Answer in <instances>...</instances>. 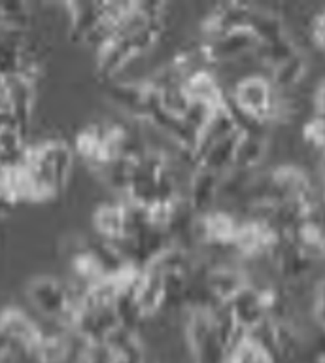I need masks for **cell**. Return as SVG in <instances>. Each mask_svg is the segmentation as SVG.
Here are the masks:
<instances>
[{"instance_id": "6da1fadb", "label": "cell", "mask_w": 325, "mask_h": 363, "mask_svg": "<svg viewBox=\"0 0 325 363\" xmlns=\"http://www.w3.org/2000/svg\"><path fill=\"white\" fill-rule=\"evenodd\" d=\"M27 297L40 316L61 322L70 328V314H72L70 286L52 277H38L29 284Z\"/></svg>"}, {"instance_id": "7a4b0ae2", "label": "cell", "mask_w": 325, "mask_h": 363, "mask_svg": "<svg viewBox=\"0 0 325 363\" xmlns=\"http://www.w3.org/2000/svg\"><path fill=\"white\" fill-rule=\"evenodd\" d=\"M239 106L251 112L263 121H274L276 118V104H278V89H274L270 79L261 74H250L240 78L234 84L233 91L227 93Z\"/></svg>"}, {"instance_id": "3957f363", "label": "cell", "mask_w": 325, "mask_h": 363, "mask_svg": "<svg viewBox=\"0 0 325 363\" xmlns=\"http://www.w3.org/2000/svg\"><path fill=\"white\" fill-rule=\"evenodd\" d=\"M257 38L250 30H233V33L219 34L216 38H208L203 42V51L208 65L239 61L246 53H253L257 48Z\"/></svg>"}, {"instance_id": "277c9868", "label": "cell", "mask_w": 325, "mask_h": 363, "mask_svg": "<svg viewBox=\"0 0 325 363\" xmlns=\"http://www.w3.org/2000/svg\"><path fill=\"white\" fill-rule=\"evenodd\" d=\"M0 335L6 339L8 345L40 348V325L19 308H6L0 312Z\"/></svg>"}, {"instance_id": "5b68a950", "label": "cell", "mask_w": 325, "mask_h": 363, "mask_svg": "<svg viewBox=\"0 0 325 363\" xmlns=\"http://www.w3.org/2000/svg\"><path fill=\"white\" fill-rule=\"evenodd\" d=\"M206 284L217 303H229L250 284V278L239 267L217 265L208 269Z\"/></svg>"}, {"instance_id": "8992f818", "label": "cell", "mask_w": 325, "mask_h": 363, "mask_svg": "<svg viewBox=\"0 0 325 363\" xmlns=\"http://www.w3.org/2000/svg\"><path fill=\"white\" fill-rule=\"evenodd\" d=\"M219 176L222 174H216L203 167H199L191 176L186 199L199 216H205L214 210V204L217 203V191H219Z\"/></svg>"}, {"instance_id": "52a82bcc", "label": "cell", "mask_w": 325, "mask_h": 363, "mask_svg": "<svg viewBox=\"0 0 325 363\" xmlns=\"http://www.w3.org/2000/svg\"><path fill=\"white\" fill-rule=\"evenodd\" d=\"M135 295H137L138 306L142 308L144 316L152 318L163 311L165 303V274L146 269L140 272V277L135 286Z\"/></svg>"}, {"instance_id": "ba28073f", "label": "cell", "mask_w": 325, "mask_h": 363, "mask_svg": "<svg viewBox=\"0 0 325 363\" xmlns=\"http://www.w3.org/2000/svg\"><path fill=\"white\" fill-rule=\"evenodd\" d=\"M183 87H186V93L191 102H197V104L219 108L225 102V91L210 70H200V72L188 76L183 82Z\"/></svg>"}, {"instance_id": "9c48e42d", "label": "cell", "mask_w": 325, "mask_h": 363, "mask_svg": "<svg viewBox=\"0 0 325 363\" xmlns=\"http://www.w3.org/2000/svg\"><path fill=\"white\" fill-rule=\"evenodd\" d=\"M227 305L231 306V311H233L234 318H236V323H239L240 328H244L246 331L253 328L261 320H265V318H268L265 314V308H263L259 289L251 282L239 295H234Z\"/></svg>"}, {"instance_id": "30bf717a", "label": "cell", "mask_w": 325, "mask_h": 363, "mask_svg": "<svg viewBox=\"0 0 325 363\" xmlns=\"http://www.w3.org/2000/svg\"><path fill=\"white\" fill-rule=\"evenodd\" d=\"M234 133H239L236 127L233 123V118H231V113L227 112V108L225 104L216 110H212L210 118L205 123V127L200 129L199 133V142H197V157H200L203 153L208 150L210 146H214L216 142L223 140V138H227V136L234 135Z\"/></svg>"}, {"instance_id": "8fae6325", "label": "cell", "mask_w": 325, "mask_h": 363, "mask_svg": "<svg viewBox=\"0 0 325 363\" xmlns=\"http://www.w3.org/2000/svg\"><path fill=\"white\" fill-rule=\"evenodd\" d=\"M36 150L40 152V155L46 159L50 167H52L55 180H57L59 189L64 187L67 180H69L70 170H72V147L63 140H44L35 144Z\"/></svg>"}, {"instance_id": "7c38bea8", "label": "cell", "mask_w": 325, "mask_h": 363, "mask_svg": "<svg viewBox=\"0 0 325 363\" xmlns=\"http://www.w3.org/2000/svg\"><path fill=\"white\" fill-rule=\"evenodd\" d=\"M72 36L84 40L104 17V2H72L69 4Z\"/></svg>"}, {"instance_id": "4fadbf2b", "label": "cell", "mask_w": 325, "mask_h": 363, "mask_svg": "<svg viewBox=\"0 0 325 363\" xmlns=\"http://www.w3.org/2000/svg\"><path fill=\"white\" fill-rule=\"evenodd\" d=\"M240 133L223 138V140L216 142L214 146H210L203 155L199 157V163L203 169L212 170L216 174H223L227 172L234 163V152H236V142H239Z\"/></svg>"}, {"instance_id": "5bb4252c", "label": "cell", "mask_w": 325, "mask_h": 363, "mask_svg": "<svg viewBox=\"0 0 325 363\" xmlns=\"http://www.w3.org/2000/svg\"><path fill=\"white\" fill-rule=\"evenodd\" d=\"M93 223L98 237L106 240H118L123 237V203L118 201L101 204L93 214Z\"/></svg>"}, {"instance_id": "9a60e30c", "label": "cell", "mask_w": 325, "mask_h": 363, "mask_svg": "<svg viewBox=\"0 0 325 363\" xmlns=\"http://www.w3.org/2000/svg\"><path fill=\"white\" fill-rule=\"evenodd\" d=\"M248 30L257 38V42H270L274 38L284 36V21L278 13L274 11L263 10V8H256L251 6L250 23H248Z\"/></svg>"}, {"instance_id": "2e32d148", "label": "cell", "mask_w": 325, "mask_h": 363, "mask_svg": "<svg viewBox=\"0 0 325 363\" xmlns=\"http://www.w3.org/2000/svg\"><path fill=\"white\" fill-rule=\"evenodd\" d=\"M265 150H267V136L240 135L239 142H236L233 167L253 170L265 155Z\"/></svg>"}, {"instance_id": "e0dca14e", "label": "cell", "mask_w": 325, "mask_h": 363, "mask_svg": "<svg viewBox=\"0 0 325 363\" xmlns=\"http://www.w3.org/2000/svg\"><path fill=\"white\" fill-rule=\"evenodd\" d=\"M297 48L293 44V40L284 34V36H280V38H274L270 42H261V44H257V48L253 50V55L257 57V61L265 62L273 70L274 67H278L280 62L287 61L290 57H293L297 53Z\"/></svg>"}, {"instance_id": "ac0fdd59", "label": "cell", "mask_w": 325, "mask_h": 363, "mask_svg": "<svg viewBox=\"0 0 325 363\" xmlns=\"http://www.w3.org/2000/svg\"><path fill=\"white\" fill-rule=\"evenodd\" d=\"M307 70V61L302 53L297 51L295 55L290 57L287 61L280 62L278 67L273 68V76H270V84L274 89H287L291 85H295L302 78V74Z\"/></svg>"}, {"instance_id": "d6986e66", "label": "cell", "mask_w": 325, "mask_h": 363, "mask_svg": "<svg viewBox=\"0 0 325 363\" xmlns=\"http://www.w3.org/2000/svg\"><path fill=\"white\" fill-rule=\"evenodd\" d=\"M227 363H276L273 357L268 356L267 352L259 348L256 342H251L248 339V333H246V339L236 345L233 350L227 354Z\"/></svg>"}, {"instance_id": "ffe728a7", "label": "cell", "mask_w": 325, "mask_h": 363, "mask_svg": "<svg viewBox=\"0 0 325 363\" xmlns=\"http://www.w3.org/2000/svg\"><path fill=\"white\" fill-rule=\"evenodd\" d=\"M118 356L106 342H84L76 363H115Z\"/></svg>"}, {"instance_id": "44dd1931", "label": "cell", "mask_w": 325, "mask_h": 363, "mask_svg": "<svg viewBox=\"0 0 325 363\" xmlns=\"http://www.w3.org/2000/svg\"><path fill=\"white\" fill-rule=\"evenodd\" d=\"M312 34H314V40H316V44L321 45V48L325 50V10L319 11L318 16L314 17Z\"/></svg>"}, {"instance_id": "7402d4cb", "label": "cell", "mask_w": 325, "mask_h": 363, "mask_svg": "<svg viewBox=\"0 0 325 363\" xmlns=\"http://www.w3.org/2000/svg\"><path fill=\"white\" fill-rule=\"evenodd\" d=\"M314 363H325V354H319L318 357H316V362Z\"/></svg>"}, {"instance_id": "603a6c76", "label": "cell", "mask_w": 325, "mask_h": 363, "mask_svg": "<svg viewBox=\"0 0 325 363\" xmlns=\"http://www.w3.org/2000/svg\"><path fill=\"white\" fill-rule=\"evenodd\" d=\"M142 363H157V362H154V359H148V357H146V359H144Z\"/></svg>"}]
</instances>
